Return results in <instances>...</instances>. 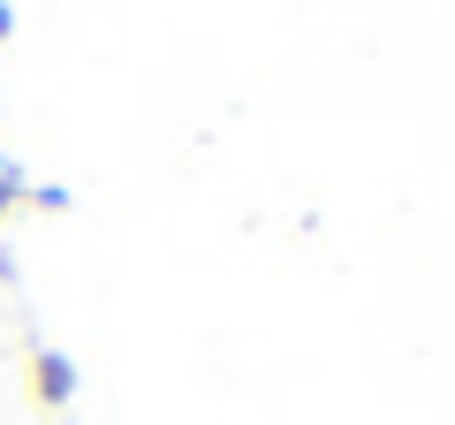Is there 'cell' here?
Listing matches in <instances>:
<instances>
[{
    "instance_id": "1",
    "label": "cell",
    "mask_w": 455,
    "mask_h": 425,
    "mask_svg": "<svg viewBox=\"0 0 455 425\" xmlns=\"http://www.w3.org/2000/svg\"><path fill=\"white\" fill-rule=\"evenodd\" d=\"M23 380H31V403L61 410L68 388H76V373H68V357H53V349H31V365H23Z\"/></svg>"
},
{
    "instance_id": "3",
    "label": "cell",
    "mask_w": 455,
    "mask_h": 425,
    "mask_svg": "<svg viewBox=\"0 0 455 425\" xmlns=\"http://www.w3.org/2000/svg\"><path fill=\"white\" fill-rule=\"evenodd\" d=\"M0 38H8V8H0Z\"/></svg>"
},
{
    "instance_id": "2",
    "label": "cell",
    "mask_w": 455,
    "mask_h": 425,
    "mask_svg": "<svg viewBox=\"0 0 455 425\" xmlns=\"http://www.w3.org/2000/svg\"><path fill=\"white\" fill-rule=\"evenodd\" d=\"M16 205H61V197H53V190H46V197H38V190H31V182H23V175H16V167H0V221H8V212H16Z\"/></svg>"
}]
</instances>
